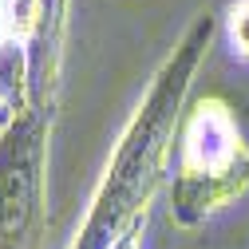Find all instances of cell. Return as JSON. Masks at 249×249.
Returning a JSON list of instances; mask_svg holds the SVG:
<instances>
[{
    "label": "cell",
    "instance_id": "1",
    "mask_svg": "<svg viewBox=\"0 0 249 249\" xmlns=\"http://www.w3.org/2000/svg\"><path fill=\"white\" fill-rule=\"evenodd\" d=\"M217 36V16L198 12L182 40L170 48V55L150 75L146 95L131 111L127 127L119 131L115 154L107 159L99 186L87 198V217L75 230L68 249H111L139 217H146V206L154 190L162 186L174 154V135L186 111L190 83L202 68V59Z\"/></svg>",
    "mask_w": 249,
    "mask_h": 249
},
{
    "label": "cell",
    "instance_id": "2",
    "mask_svg": "<svg viewBox=\"0 0 249 249\" xmlns=\"http://www.w3.org/2000/svg\"><path fill=\"white\" fill-rule=\"evenodd\" d=\"M249 190V135L222 91H206L182 111L170 154V217L198 230Z\"/></svg>",
    "mask_w": 249,
    "mask_h": 249
},
{
    "label": "cell",
    "instance_id": "3",
    "mask_svg": "<svg viewBox=\"0 0 249 249\" xmlns=\"http://www.w3.org/2000/svg\"><path fill=\"white\" fill-rule=\"evenodd\" d=\"M52 123L55 107H32L0 131V249H40Z\"/></svg>",
    "mask_w": 249,
    "mask_h": 249
},
{
    "label": "cell",
    "instance_id": "4",
    "mask_svg": "<svg viewBox=\"0 0 249 249\" xmlns=\"http://www.w3.org/2000/svg\"><path fill=\"white\" fill-rule=\"evenodd\" d=\"M217 32L230 64L249 71V0H226L222 16H217Z\"/></svg>",
    "mask_w": 249,
    "mask_h": 249
},
{
    "label": "cell",
    "instance_id": "5",
    "mask_svg": "<svg viewBox=\"0 0 249 249\" xmlns=\"http://www.w3.org/2000/svg\"><path fill=\"white\" fill-rule=\"evenodd\" d=\"M142 237H146V217H139V222H135L127 233H123L111 249H142Z\"/></svg>",
    "mask_w": 249,
    "mask_h": 249
}]
</instances>
